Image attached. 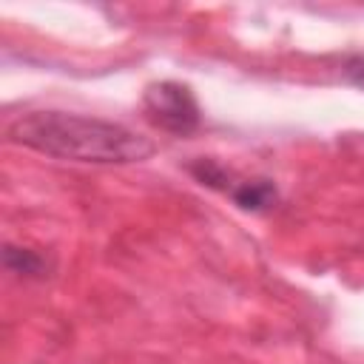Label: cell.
I'll use <instances>...</instances> for the list:
<instances>
[{"instance_id":"1","label":"cell","mask_w":364,"mask_h":364,"mask_svg":"<svg viewBox=\"0 0 364 364\" xmlns=\"http://www.w3.org/2000/svg\"><path fill=\"white\" fill-rule=\"evenodd\" d=\"M6 136L43 156L88 165H128L154 154V142L128 125L71 111L20 114L9 122Z\"/></svg>"},{"instance_id":"2","label":"cell","mask_w":364,"mask_h":364,"mask_svg":"<svg viewBox=\"0 0 364 364\" xmlns=\"http://www.w3.org/2000/svg\"><path fill=\"white\" fill-rule=\"evenodd\" d=\"M142 108L156 128L173 136H188L202 122V108L193 91L185 82H173V80L151 82L142 94Z\"/></svg>"},{"instance_id":"3","label":"cell","mask_w":364,"mask_h":364,"mask_svg":"<svg viewBox=\"0 0 364 364\" xmlns=\"http://www.w3.org/2000/svg\"><path fill=\"white\" fill-rule=\"evenodd\" d=\"M225 193H228L242 210H250V213L270 210V208L279 202V191H276L273 179H267V176H253V179L233 176L230 188H228Z\"/></svg>"},{"instance_id":"4","label":"cell","mask_w":364,"mask_h":364,"mask_svg":"<svg viewBox=\"0 0 364 364\" xmlns=\"http://www.w3.org/2000/svg\"><path fill=\"white\" fill-rule=\"evenodd\" d=\"M3 264L9 273L26 276V279H40L48 270L46 256H40L37 250H28V247H14V245L3 247Z\"/></svg>"},{"instance_id":"5","label":"cell","mask_w":364,"mask_h":364,"mask_svg":"<svg viewBox=\"0 0 364 364\" xmlns=\"http://www.w3.org/2000/svg\"><path fill=\"white\" fill-rule=\"evenodd\" d=\"M341 74H344V80H347L350 85L364 88V51L350 54V57L344 60V65H341Z\"/></svg>"}]
</instances>
